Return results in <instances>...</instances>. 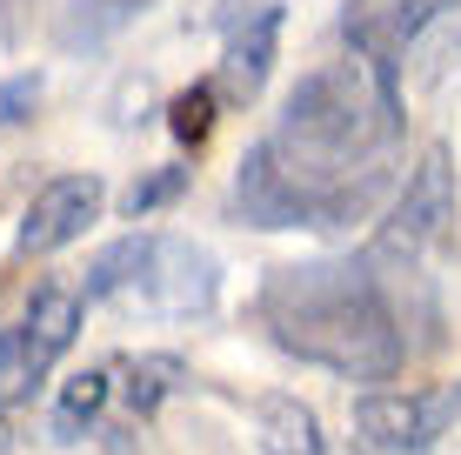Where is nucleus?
Segmentation results:
<instances>
[{"label": "nucleus", "mask_w": 461, "mask_h": 455, "mask_svg": "<svg viewBox=\"0 0 461 455\" xmlns=\"http://www.w3.org/2000/svg\"><path fill=\"white\" fill-rule=\"evenodd\" d=\"M394 134H402V68L368 54H341L288 87L275 134H261V154L301 201L308 228H321L328 201L355 175L381 168V148Z\"/></svg>", "instance_id": "1"}, {"label": "nucleus", "mask_w": 461, "mask_h": 455, "mask_svg": "<svg viewBox=\"0 0 461 455\" xmlns=\"http://www.w3.org/2000/svg\"><path fill=\"white\" fill-rule=\"evenodd\" d=\"M267 341L341 382H394L408 335L368 261H288L254 295Z\"/></svg>", "instance_id": "2"}, {"label": "nucleus", "mask_w": 461, "mask_h": 455, "mask_svg": "<svg viewBox=\"0 0 461 455\" xmlns=\"http://www.w3.org/2000/svg\"><path fill=\"white\" fill-rule=\"evenodd\" d=\"M221 295V261L187 234L140 228L107 241L87 261V288L81 302H114L127 315H161V322H194L208 315Z\"/></svg>", "instance_id": "3"}, {"label": "nucleus", "mask_w": 461, "mask_h": 455, "mask_svg": "<svg viewBox=\"0 0 461 455\" xmlns=\"http://www.w3.org/2000/svg\"><path fill=\"white\" fill-rule=\"evenodd\" d=\"M461 422V375L435 388H375L355 402V435L375 455H428Z\"/></svg>", "instance_id": "4"}, {"label": "nucleus", "mask_w": 461, "mask_h": 455, "mask_svg": "<svg viewBox=\"0 0 461 455\" xmlns=\"http://www.w3.org/2000/svg\"><path fill=\"white\" fill-rule=\"evenodd\" d=\"M448 222H455V161H448V148L435 141V148L408 168L402 195H394L388 222H381V234H375V261H394V268L421 261L428 248L448 234Z\"/></svg>", "instance_id": "5"}, {"label": "nucleus", "mask_w": 461, "mask_h": 455, "mask_svg": "<svg viewBox=\"0 0 461 455\" xmlns=\"http://www.w3.org/2000/svg\"><path fill=\"white\" fill-rule=\"evenodd\" d=\"M101 208H107L101 175H54L27 201V222L14 234V248H21V255H54V248L81 241V234L101 222Z\"/></svg>", "instance_id": "6"}, {"label": "nucleus", "mask_w": 461, "mask_h": 455, "mask_svg": "<svg viewBox=\"0 0 461 455\" xmlns=\"http://www.w3.org/2000/svg\"><path fill=\"white\" fill-rule=\"evenodd\" d=\"M441 7H455V0H348L341 41H348V54L394 60V68H402V54L428 34V21H435Z\"/></svg>", "instance_id": "7"}, {"label": "nucleus", "mask_w": 461, "mask_h": 455, "mask_svg": "<svg viewBox=\"0 0 461 455\" xmlns=\"http://www.w3.org/2000/svg\"><path fill=\"white\" fill-rule=\"evenodd\" d=\"M275 54H281V7H267V14H254V21H241L228 34V54H221V74H214L221 101L248 107L267 87V74H275Z\"/></svg>", "instance_id": "8"}, {"label": "nucleus", "mask_w": 461, "mask_h": 455, "mask_svg": "<svg viewBox=\"0 0 461 455\" xmlns=\"http://www.w3.org/2000/svg\"><path fill=\"white\" fill-rule=\"evenodd\" d=\"M254 455H328L321 415L301 396H261L254 402Z\"/></svg>", "instance_id": "9"}, {"label": "nucleus", "mask_w": 461, "mask_h": 455, "mask_svg": "<svg viewBox=\"0 0 461 455\" xmlns=\"http://www.w3.org/2000/svg\"><path fill=\"white\" fill-rule=\"evenodd\" d=\"M21 328H27V341L41 349V362L54 369L60 355L74 349V335H81V295H74V288H41L34 302H27Z\"/></svg>", "instance_id": "10"}, {"label": "nucleus", "mask_w": 461, "mask_h": 455, "mask_svg": "<svg viewBox=\"0 0 461 455\" xmlns=\"http://www.w3.org/2000/svg\"><path fill=\"white\" fill-rule=\"evenodd\" d=\"M107 396H114V375H107V369L68 375V388H60V402H54V442H81L94 422H101Z\"/></svg>", "instance_id": "11"}, {"label": "nucleus", "mask_w": 461, "mask_h": 455, "mask_svg": "<svg viewBox=\"0 0 461 455\" xmlns=\"http://www.w3.org/2000/svg\"><path fill=\"white\" fill-rule=\"evenodd\" d=\"M140 0H74L68 14H60V47L68 54H81V47H101L107 34H121L127 21H134Z\"/></svg>", "instance_id": "12"}, {"label": "nucleus", "mask_w": 461, "mask_h": 455, "mask_svg": "<svg viewBox=\"0 0 461 455\" xmlns=\"http://www.w3.org/2000/svg\"><path fill=\"white\" fill-rule=\"evenodd\" d=\"M41 375H47V362H41L34 341H27V328H7V335H0V415L21 409Z\"/></svg>", "instance_id": "13"}, {"label": "nucleus", "mask_w": 461, "mask_h": 455, "mask_svg": "<svg viewBox=\"0 0 461 455\" xmlns=\"http://www.w3.org/2000/svg\"><path fill=\"white\" fill-rule=\"evenodd\" d=\"M181 375H187L181 355H140V362H127V409L154 415L174 388H181Z\"/></svg>", "instance_id": "14"}, {"label": "nucleus", "mask_w": 461, "mask_h": 455, "mask_svg": "<svg viewBox=\"0 0 461 455\" xmlns=\"http://www.w3.org/2000/svg\"><path fill=\"white\" fill-rule=\"evenodd\" d=\"M214 121H221V87H214V81L181 87V94L167 101V128H174V141H181V148H208Z\"/></svg>", "instance_id": "15"}, {"label": "nucleus", "mask_w": 461, "mask_h": 455, "mask_svg": "<svg viewBox=\"0 0 461 455\" xmlns=\"http://www.w3.org/2000/svg\"><path fill=\"white\" fill-rule=\"evenodd\" d=\"M181 187H187V168H154V175H140V181L121 195V214H127V222H148V214L167 208Z\"/></svg>", "instance_id": "16"}, {"label": "nucleus", "mask_w": 461, "mask_h": 455, "mask_svg": "<svg viewBox=\"0 0 461 455\" xmlns=\"http://www.w3.org/2000/svg\"><path fill=\"white\" fill-rule=\"evenodd\" d=\"M34 107H41V74H14V81H0V128L34 121Z\"/></svg>", "instance_id": "17"}, {"label": "nucleus", "mask_w": 461, "mask_h": 455, "mask_svg": "<svg viewBox=\"0 0 461 455\" xmlns=\"http://www.w3.org/2000/svg\"><path fill=\"white\" fill-rule=\"evenodd\" d=\"M14 7H21V0H0V27H7V34H14Z\"/></svg>", "instance_id": "18"}]
</instances>
